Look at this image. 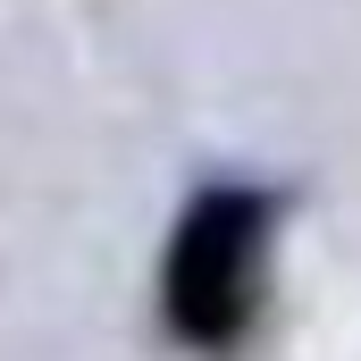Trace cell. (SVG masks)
Masks as SVG:
<instances>
[{
    "mask_svg": "<svg viewBox=\"0 0 361 361\" xmlns=\"http://www.w3.org/2000/svg\"><path fill=\"white\" fill-rule=\"evenodd\" d=\"M261 252H269V210L261 193H202L193 219L169 244V319L193 345H235L252 302H261Z\"/></svg>",
    "mask_w": 361,
    "mask_h": 361,
    "instance_id": "6da1fadb",
    "label": "cell"
}]
</instances>
